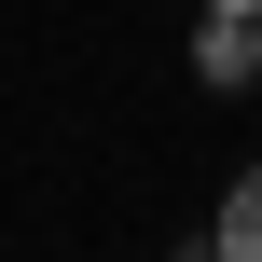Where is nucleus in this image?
Returning a JSON list of instances; mask_svg holds the SVG:
<instances>
[{
	"label": "nucleus",
	"mask_w": 262,
	"mask_h": 262,
	"mask_svg": "<svg viewBox=\"0 0 262 262\" xmlns=\"http://www.w3.org/2000/svg\"><path fill=\"white\" fill-rule=\"evenodd\" d=\"M193 69L235 97V83H262V14H235V0H207V41H193Z\"/></svg>",
	"instance_id": "f257e3e1"
},
{
	"label": "nucleus",
	"mask_w": 262,
	"mask_h": 262,
	"mask_svg": "<svg viewBox=\"0 0 262 262\" xmlns=\"http://www.w3.org/2000/svg\"><path fill=\"white\" fill-rule=\"evenodd\" d=\"M221 249L262 262V166H235V193H221Z\"/></svg>",
	"instance_id": "f03ea898"
},
{
	"label": "nucleus",
	"mask_w": 262,
	"mask_h": 262,
	"mask_svg": "<svg viewBox=\"0 0 262 262\" xmlns=\"http://www.w3.org/2000/svg\"><path fill=\"white\" fill-rule=\"evenodd\" d=\"M235 14H262V0H235Z\"/></svg>",
	"instance_id": "7ed1b4c3"
}]
</instances>
